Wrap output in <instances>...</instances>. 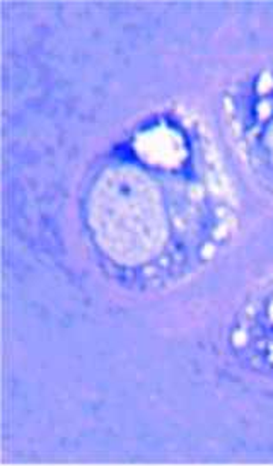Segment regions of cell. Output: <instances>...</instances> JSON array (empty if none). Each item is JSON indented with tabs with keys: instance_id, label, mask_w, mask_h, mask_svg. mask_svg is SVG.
<instances>
[{
	"instance_id": "obj_2",
	"label": "cell",
	"mask_w": 273,
	"mask_h": 466,
	"mask_svg": "<svg viewBox=\"0 0 273 466\" xmlns=\"http://www.w3.org/2000/svg\"><path fill=\"white\" fill-rule=\"evenodd\" d=\"M222 124L241 165L273 195V66L232 84L222 97Z\"/></svg>"
},
{
	"instance_id": "obj_1",
	"label": "cell",
	"mask_w": 273,
	"mask_h": 466,
	"mask_svg": "<svg viewBox=\"0 0 273 466\" xmlns=\"http://www.w3.org/2000/svg\"><path fill=\"white\" fill-rule=\"evenodd\" d=\"M79 219L111 282L163 292L231 245L239 198L208 124L175 103L138 118L96 159Z\"/></svg>"
},
{
	"instance_id": "obj_3",
	"label": "cell",
	"mask_w": 273,
	"mask_h": 466,
	"mask_svg": "<svg viewBox=\"0 0 273 466\" xmlns=\"http://www.w3.org/2000/svg\"><path fill=\"white\" fill-rule=\"evenodd\" d=\"M231 345L249 370L273 378V272L243 302L232 327Z\"/></svg>"
}]
</instances>
